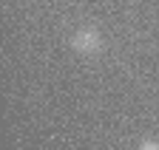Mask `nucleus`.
<instances>
[{
	"instance_id": "f03ea898",
	"label": "nucleus",
	"mask_w": 159,
	"mask_h": 150,
	"mask_svg": "<svg viewBox=\"0 0 159 150\" xmlns=\"http://www.w3.org/2000/svg\"><path fill=\"white\" fill-rule=\"evenodd\" d=\"M139 150H159V142H142Z\"/></svg>"
},
{
	"instance_id": "f257e3e1",
	"label": "nucleus",
	"mask_w": 159,
	"mask_h": 150,
	"mask_svg": "<svg viewBox=\"0 0 159 150\" xmlns=\"http://www.w3.org/2000/svg\"><path fill=\"white\" fill-rule=\"evenodd\" d=\"M71 48H74L77 54H97L99 48H102V37H99L97 28L85 26V28L74 31V37H71Z\"/></svg>"
}]
</instances>
